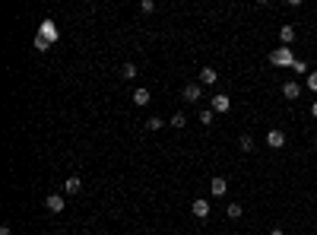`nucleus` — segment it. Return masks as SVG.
<instances>
[{"mask_svg": "<svg viewBox=\"0 0 317 235\" xmlns=\"http://www.w3.org/2000/svg\"><path fill=\"white\" fill-rule=\"evenodd\" d=\"M269 60H273V67H295V57L292 54V48H289V45H282V48H276L273 54H269Z\"/></svg>", "mask_w": 317, "mask_h": 235, "instance_id": "nucleus-1", "label": "nucleus"}, {"mask_svg": "<svg viewBox=\"0 0 317 235\" xmlns=\"http://www.w3.org/2000/svg\"><path fill=\"white\" fill-rule=\"evenodd\" d=\"M38 38H45V42H48V45H54V42H57V38H60L57 26H54L51 19H45V23L38 26Z\"/></svg>", "mask_w": 317, "mask_h": 235, "instance_id": "nucleus-2", "label": "nucleus"}, {"mask_svg": "<svg viewBox=\"0 0 317 235\" xmlns=\"http://www.w3.org/2000/svg\"><path fill=\"white\" fill-rule=\"evenodd\" d=\"M267 146L269 150H282V146H286V133H282L279 127H269L267 131Z\"/></svg>", "mask_w": 317, "mask_h": 235, "instance_id": "nucleus-3", "label": "nucleus"}, {"mask_svg": "<svg viewBox=\"0 0 317 235\" xmlns=\"http://www.w3.org/2000/svg\"><path fill=\"white\" fill-rule=\"evenodd\" d=\"M181 96H184V102H194V105H197L200 99H203V86H200V83H187Z\"/></svg>", "mask_w": 317, "mask_h": 235, "instance_id": "nucleus-4", "label": "nucleus"}, {"mask_svg": "<svg viewBox=\"0 0 317 235\" xmlns=\"http://www.w3.org/2000/svg\"><path fill=\"white\" fill-rule=\"evenodd\" d=\"M210 108L216 111V115H225V111L232 108V99H228L225 92H219V96H213V105H210Z\"/></svg>", "mask_w": 317, "mask_h": 235, "instance_id": "nucleus-5", "label": "nucleus"}, {"mask_svg": "<svg viewBox=\"0 0 317 235\" xmlns=\"http://www.w3.org/2000/svg\"><path fill=\"white\" fill-rule=\"evenodd\" d=\"M67 207V200L60 197V194H48V197H45V210L48 213H60Z\"/></svg>", "mask_w": 317, "mask_h": 235, "instance_id": "nucleus-6", "label": "nucleus"}, {"mask_svg": "<svg viewBox=\"0 0 317 235\" xmlns=\"http://www.w3.org/2000/svg\"><path fill=\"white\" fill-rule=\"evenodd\" d=\"M191 213H194V216H197V219H206V216H210V200L197 197V200H194V204H191Z\"/></svg>", "mask_w": 317, "mask_h": 235, "instance_id": "nucleus-7", "label": "nucleus"}, {"mask_svg": "<svg viewBox=\"0 0 317 235\" xmlns=\"http://www.w3.org/2000/svg\"><path fill=\"white\" fill-rule=\"evenodd\" d=\"M210 194H213V197H225V194H228V181L225 178H213L210 181Z\"/></svg>", "mask_w": 317, "mask_h": 235, "instance_id": "nucleus-8", "label": "nucleus"}, {"mask_svg": "<svg viewBox=\"0 0 317 235\" xmlns=\"http://www.w3.org/2000/svg\"><path fill=\"white\" fill-rule=\"evenodd\" d=\"M282 96H286V99H289V102H295V99H298V96H301V86H298V83H295V79H289V83H286V86H282Z\"/></svg>", "mask_w": 317, "mask_h": 235, "instance_id": "nucleus-9", "label": "nucleus"}, {"mask_svg": "<svg viewBox=\"0 0 317 235\" xmlns=\"http://www.w3.org/2000/svg\"><path fill=\"white\" fill-rule=\"evenodd\" d=\"M79 187H83V178H79V175H70V178H64V194H76Z\"/></svg>", "mask_w": 317, "mask_h": 235, "instance_id": "nucleus-10", "label": "nucleus"}, {"mask_svg": "<svg viewBox=\"0 0 317 235\" xmlns=\"http://www.w3.org/2000/svg\"><path fill=\"white\" fill-rule=\"evenodd\" d=\"M216 79H219V73H216L213 67H203V70H200V86H213Z\"/></svg>", "mask_w": 317, "mask_h": 235, "instance_id": "nucleus-11", "label": "nucleus"}, {"mask_svg": "<svg viewBox=\"0 0 317 235\" xmlns=\"http://www.w3.org/2000/svg\"><path fill=\"white\" fill-rule=\"evenodd\" d=\"M279 38H282V45H292L295 42V26H282V29H279Z\"/></svg>", "mask_w": 317, "mask_h": 235, "instance_id": "nucleus-12", "label": "nucleus"}, {"mask_svg": "<svg viewBox=\"0 0 317 235\" xmlns=\"http://www.w3.org/2000/svg\"><path fill=\"white\" fill-rule=\"evenodd\" d=\"M133 105H149V89H137L133 92Z\"/></svg>", "mask_w": 317, "mask_h": 235, "instance_id": "nucleus-13", "label": "nucleus"}, {"mask_svg": "<svg viewBox=\"0 0 317 235\" xmlns=\"http://www.w3.org/2000/svg\"><path fill=\"white\" fill-rule=\"evenodd\" d=\"M137 77V64H124L121 67V79H133Z\"/></svg>", "mask_w": 317, "mask_h": 235, "instance_id": "nucleus-14", "label": "nucleus"}, {"mask_svg": "<svg viewBox=\"0 0 317 235\" xmlns=\"http://www.w3.org/2000/svg\"><path fill=\"white\" fill-rule=\"evenodd\" d=\"M228 219H241V213H244V207H241V204H228Z\"/></svg>", "mask_w": 317, "mask_h": 235, "instance_id": "nucleus-15", "label": "nucleus"}, {"mask_svg": "<svg viewBox=\"0 0 317 235\" xmlns=\"http://www.w3.org/2000/svg\"><path fill=\"white\" fill-rule=\"evenodd\" d=\"M238 143H241V150H244V153H251V150H254V137H251V133H241Z\"/></svg>", "mask_w": 317, "mask_h": 235, "instance_id": "nucleus-16", "label": "nucleus"}, {"mask_svg": "<svg viewBox=\"0 0 317 235\" xmlns=\"http://www.w3.org/2000/svg\"><path fill=\"white\" fill-rule=\"evenodd\" d=\"M162 127H165V121H162V118H149V121H146V131H162Z\"/></svg>", "mask_w": 317, "mask_h": 235, "instance_id": "nucleus-17", "label": "nucleus"}, {"mask_svg": "<svg viewBox=\"0 0 317 235\" xmlns=\"http://www.w3.org/2000/svg\"><path fill=\"white\" fill-rule=\"evenodd\" d=\"M213 115H216L213 108H203V111H200V124H206V127H210V124H213Z\"/></svg>", "mask_w": 317, "mask_h": 235, "instance_id": "nucleus-18", "label": "nucleus"}, {"mask_svg": "<svg viewBox=\"0 0 317 235\" xmlns=\"http://www.w3.org/2000/svg\"><path fill=\"white\" fill-rule=\"evenodd\" d=\"M184 124H187V118L178 111V115H171V124H168V127H184Z\"/></svg>", "mask_w": 317, "mask_h": 235, "instance_id": "nucleus-19", "label": "nucleus"}, {"mask_svg": "<svg viewBox=\"0 0 317 235\" xmlns=\"http://www.w3.org/2000/svg\"><path fill=\"white\" fill-rule=\"evenodd\" d=\"M308 89H311V92H317V70H311V73H308Z\"/></svg>", "mask_w": 317, "mask_h": 235, "instance_id": "nucleus-20", "label": "nucleus"}, {"mask_svg": "<svg viewBox=\"0 0 317 235\" xmlns=\"http://www.w3.org/2000/svg\"><path fill=\"white\" fill-rule=\"evenodd\" d=\"M156 10V3H152V0H143V3H140V13H152Z\"/></svg>", "mask_w": 317, "mask_h": 235, "instance_id": "nucleus-21", "label": "nucleus"}, {"mask_svg": "<svg viewBox=\"0 0 317 235\" xmlns=\"http://www.w3.org/2000/svg\"><path fill=\"white\" fill-rule=\"evenodd\" d=\"M292 70H295V73H311V70H308V64H305V60H295V67H292Z\"/></svg>", "mask_w": 317, "mask_h": 235, "instance_id": "nucleus-22", "label": "nucleus"}, {"mask_svg": "<svg viewBox=\"0 0 317 235\" xmlns=\"http://www.w3.org/2000/svg\"><path fill=\"white\" fill-rule=\"evenodd\" d=\"M48 48H51V45L45 42V38H38V35H35V51H48Z\"/></svg>", "mask_w": 317, "mask_h": 235, "instance_id": "nucleus-23", "label": "nucleus"}, {"mask_svg": "<svg viewBox=\"0 0 317 235\" xmlns=\"http://www.w3.org/2000/svg\"><path fill=\"white\" fill-rule=\"evenodd\" d=\"M0 235H13V226H10V223H3V226H0Z\"/></svg>", "mask_w": 317, "mask_h": 235, "instance_id": "nucleus-24", "label": "nucleus"}, {"mask_svg": "<svg viewBox=\"0 0 317 235\" xmlns=\"http://www.w3.org/2000/svg\"><path fill=\"white\" fill-rule=\"evenodd\" d=\"M269 235H286V229H269Z\"/></svg>", "mask_w": 317, "mask_h": 235, "instance_id": "nucleus-25", "label": "nucleus"}, {"mask_svg": "<svg viewBox=\"0 0 317 235\" xmlns=\"http://www.w3.org/2000/svg\"><path fill=\"white\" fill-rule=\"evenodd\" d=\"M311 115H314V118H317V102H311Z\"/></svg>", "mask_w": 317, "mask_h": 235, "instance_id": "nucleus-26", "label": "nucleus"}]
</instances>
